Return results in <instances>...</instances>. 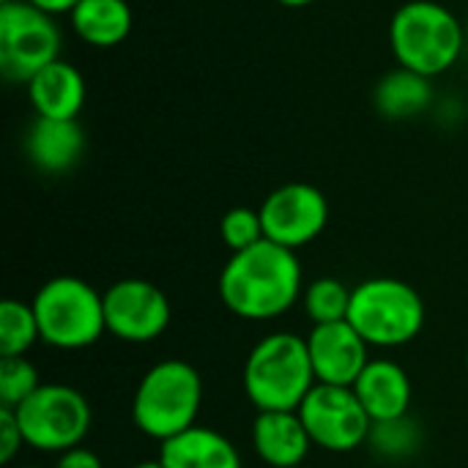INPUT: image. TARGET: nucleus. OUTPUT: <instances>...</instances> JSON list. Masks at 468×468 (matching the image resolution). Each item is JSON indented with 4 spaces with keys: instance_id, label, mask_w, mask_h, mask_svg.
<instances>
[{
    "instance_id": "f257e3e1",
    "label": "nucleus",
    "mask_w": 468,
    "mask_h": 468,
    "mask_svg": "<svg viewBox=\"0 0 468 468\" xmlns=\"http://www.w3.org/2000/svg\"><path fill=\"white\" fill-rule=\"evenodd\" d=\"M302 296V263L296 250L269 239L250 250L230 252L219 271L222 304L244 321H271L285 315Z\"/></svg>"
},
{
    "instance_id": "f03ea898",
    "label": "nucleus",
    "mask_w": 468,
    "mask_h": 468,
    "mask_svg": "<svg viewBox=\"0 0 468 468\" xmlns=\"http://www.w3.org/2000/svg\"><path fill=\"white\" fill-rule=\"evenodd\" d=\"M466 41V22L436 0H409L389 22V47L398 66L431 80L458 63Z\"/></svg>"
},
{
    "instance_id": "7ed1b4c3",
    "label": "nucleus",
    "mask_w": 468,
    "mask_h": 468,
    "mask_svg": "<svg viewBox=\"0 0 468 468\" xmlns=\"http://www.w3.org/2000/svg\"><path fill=\"white\" fill-rule=\"evenodd\" d=\"M244 392L258 411H299L302 400L318 384L307 337L274 332L255 343L244 362Z\"/></svg>"
},
{
    "instance_id": "20e7f679",
    "label": "nucleus",
    "mask_w": 468,
    "mask_h": 468,
    "mask_svg": "<svg viewBox=\"0 0 468 468\" xmlns=\"http://www.w3.org/2000/svg\"><path fill=\"white\" fill-rule=\"evenodd\" d=\"M203 406V378L184 359H162L145 370L132 398V420L140 433L167 441L197 425Z\"/></svg>"
},
{
    "instance_id": "39448f33",
    "label": "nucleus",
    "mask_w": 468,
    "mask_h": 468,
    "mask_svg": "<svg viewBox=\"0 0 468 468\" xmlns=\"http://www.w3.org/2000/svg\"><path fill=\"white\" fill-rule=\"evenodd\" d=\"M346 321L370 348H400L420 337L425 326V302L403 280L373 277L351 291Z\"/></svg>"
},
{
    "instance_id": "423d86ee",
    "label": "nucleus",
    "mask_w": 468,
    "mask_h": 468,
    "mask_svg": "<svg viewBox=\"0 0 468 468\" xmlns=\"http://www.w3.org/2000/svg\"><path fill=\"white\" fill-rule=\"evenodd\" d=\"M41 340L58 351H82L104 332V293L80 277H52L33 296Z\"/></svg>"
},
{
    "instance_id": "0eeeda50",
    "label": "nucleus",
    "mask_w": 468,
    "mask_h": 468,
    "mask_svg": "<svg viewBox=\"0 0 468 468\" xmlns=\"http://www.w3.org/2000/svg\"><path fill=\"white\" fill-rule=\"evenodd\" d=\"M25 436V447L36 452H66L85 441L90 431V403L66 384H41L25 403L14 409Z\"/></svg>"
},
{
    "instance_id": "6e6552de",
    "label": "nucleus",
    "mask_w": 468,
    "mask_h": 468,
    "mask_svg": "<svg viewBox=\"0 0 468 468\" xmlns=\"http://www.w3.org/2000/svg\"><path fill=\"white\" fill-rule=\"evenodd\" d=\"M60 30L52 14L27 0L0 3V71L11 82H27L58 60Z\"/></svg>"
},
{
    "instance_id": "1a4fd4ad",
    "label": "nucleus",
    "mask_w": 468,
    "mask_h": 468,
    "mask_svg": "<svg viewBox=\"0 0 468 468\" xmlns=\"http://www.w3.org/2000/svg\"><path fill=\"white\" fill-rule=\"evenodd\" d=\"M299 417L307 428L313 447L326 452H354L367 444L373 420L359 403L354 387L315 384L299 406Z\"/></svg>"
},
{
    "instance_id": "9d476101",
    "label": "nucleus",
    "mask_w": 468,
    "mask_h": 468,
    "mask_svg": "<svg viewBox=\"0 0 468 468\" xmlns=\"http://www.w3.org/2000/svg\"><path fill=\"white\" fill-rule=\"evenodd\" d=\"M170 318L167 293L148 280H118L104 291V324L121 343H154L165 335Z\"/></svg>"
},
{
    "instance_id": "9b49d317",
    "label": "nucleus",
    "mask_w": 468,
    "mask_h": 468,
    "mask_svg": "<svg viewBox=\"0 0 468 468\" xmlns=\"http://www.w3.org/2000/svg\"><path fill=\"white\" fill-rule=\"evenodd\" d=\"M258 211L266 239L288 250L307 247L324 233L329 222V203L324 192L302 181L277 186Z\"/></svg>"
},
{
    "instance_id": "f8f14e48",
    "label": "nucleus",
    "mask_w": 468,
    "mask_h": 468,
    "mask_svg": "<svg viewBox=\"0 0 468 468\" xmlns=\"http://www.w3.org/2000/svg\"><path fill=\"white\" fill-rule=\"evenodd\" d=\"M307 348L318 384L354 387L370 362V346L348 321L313 326L307 335Z\"/></svg>"
},
{
    "instance_id": "ddd939ff",
    "label": "nucleus",
    "mask_w": 468,
    "mask_h": 468,
    "mask_svg": "<svg viewBox=\"0 0 468 468\" xmlns=\"http://www.w3.org/2000/svg\"><path fill=\"white\" fill-rule=\"evenodd\" d=\"M252 450L271 468L304 466L313 441L299 411H258L252 422Z\"/></svg>"
},
{
    "instance_id": "4468645a",
    "label": "nucleus",
    "mask_w": 468,
    "mask_h": 468,
    "mask_svg": "<svg viewBox=\"0 0 468 468\" xmlns=\"http://www.w3.org/2000/svg\"><path fill=\"white\" fill-rule=\"evenodd\" d=\"M359 403L373 422L406 417L411 409V378L392 359H370L354 384Z\"/></svg>"
},
{
    "instance_id": "2eb2a0df",
    "label": "nucleus",
    "mask_w": 468,
    "mask_h": 468,
    "mask_svg": "<svg viewBox=\"0 0 468 468\" xmlns=\"http://www.w3.org/2000/svg\"><path fill=\"white\" fill-rule=\"evenodd\" d=\"M25 151L36 170L47 176H60L80 162L85 151V132L77 118H36L27 132Z\"/></svg>"
},
{
    "instance_id": "dca6fc26",
    "label": "nucleus",
    "mask_w": 468,
    "mask_h": 468,
    "mask_svg": "<svg viewBox=\"0 0 468 468\" xmlns=\"http://www.w3.org/2000/svg\"><path fill=\"white\" fill-rule=\"evenodd\" d=\"M25 85H27V99L36 110V118L71 121L80 115L85 104L82 74L60 58L44 66L38 74H33Z\"/></svg>"
},
{
    "instance_id": "f3484780",
    "label": "nucleus",
    "mask_w": 468,
    "mask_h": 468,
    "mask_svg": "<svg viewBox=\"0 0 468 468\" xmlns=\"http://www.w3.org/2000/svg\"><path fill=\"white\" fill-rule=\"evenodd\" d=\"M159 461L165 468H241L236 444L219 431L203 425L162 441Z\"/></svg>"
},
{
    "instance_id": "a211bd4d",
    "label": "nucleus",
    "mask_w": 468,
    "mask_h": 468,
    "mask_svg": "<svg viewBox=\"0 0 468 468\" xmlns=\"http://www.w3.org/2000/svg\"><path fill=\"white\" fill-rule=\"evenodd\" d=\"M69 16L77 38L99 49L118 47L132 33V5L126 0H80Z\"/></svg>"
},
{
    "instance_id": "6ab92c4d",
    "label": "nucleus",
    "mask_w": 468,
    "mask_h": 468,
    "mask_svg": "<svg viewBox=\"0 0 468 468\" xmlns=\"http://www.w3.org/2000/svg\"><path fill=\"white\" fill-rule=\"evenodd\" d=\"M373 101H376L378 112L387 118H395V121L414 118V115L425 112L433 101L431 77H422L417 71L398 66L395 71L381 77V82L376 85Z\"/></svg>"
},
{
    "instance_id": "aec40b11",
    "label": "nucleus",
    "mask_w": 468,
    "mask_h": 468,
    "mask_svg": "<svg viewBox=\"0 0 468 468\" xmlns=\"http://www.w3.org/2000/svg\"><path fill=\"white\" fill-rule=\"evenodd\" d=\"M422 428L417 420L398 417V420H384V422H373L370 425V436H367V447L373 450V455H378L381 461H409L422 450Z\"/></svg>"
},
{
    "instance_id": "412c9836",
    "label": "nucleus",
    "mask_w": 468,
    "mask_h": 468,
    "mask_svg": "<svg viewBox=\"0 0 468 468\" xmlns=\"http://www.w3.org/2000/svg\"><path fill=\"white\" fill-rule=\"evenodd\" d=\"M41 340L33 304L5 299L0 304V356H25Z\"/></svg>"
},
{
    "instance_id": "4be33fe9",
    "label": "nucleus",
    "mask_w": 468,
    "mask_h": 468,
    "mask_svg": "<svg viewBox=\"0 0 468 468\" xmlns=\"http://www.w3.org/2000/svg\"><path fill=\"white\" fill-rule=\"evenodd\" d=\"M351 291L354 288L343 285L335 277H321V280L310 282L304 291V310H307L313 326L346 321L348 310H351Z\"/></svg>"
},
{
    "instance_id": "5701e85b",
    "label": "nucleus",
    "mask_w": 468,
    "mask_h": 468,
    "mask_svg": "<svg viewBox=\"0 0 468 468\" xmlns=\"http://www.w3.org/2000/svg\"><path fill=\"white\" fill-rule=\"evenodd\" d=\"M41 387L38 370L25 356H0V409H16Z\"/></svg>"
},
{
    "instance_id": "b1692460",
    "label": "nucleus",
    "mask_w": 468,
    "mask_h": 468,
    "mask_svg": "<svg viewBox=\"0 0 468 468\" xmlns=\"http://www.w3.org/2000/svg\"><path fill=\"white\" fill-rule=\"evenodd\" d=\"M219 236H222V241H225V247H228L230 252H241V250L255 247L258 241L266 239L261 211L247 208V206L230 208V211L222 217V222H219Z\"/></svg>"
},
{
    "instance_id": "393cba45",
    "label": "nucleus",
    "mask_w": 468,
    "mask_h": 468,
    "mask_svg": "<svg viewBox=\"0 0 468 468\" xmlns=\"http://www.w3.org/2000/svg\"><path fill=\"white\" fill-rule=\"evenodd\" d=\"M22 447H25V436L14 409H0V463L8 466Z\"/></svg>"
},
{
    "instance_id": "a878e982",
    "label": "nucleus",
    "mask_w": 468,
    "mask_h": 468,
    "mask_svg": "<svg viewBox=\"0 0 468 468\" xmlns=\"http://www.w3.org/2000/svg\"><path fill=\"white\" fill-rule=\"evenodd\" d=\"M55 468H104V466H101V461H99V455H96V452H90L88 447H82V444H80V447H74V450L60 452Z\"/></svg>"
},
{
    "instance_id": "bb28decb",
    "label": "nucleus",
    "mask_w": 468,
    "mask_h": 468,
    "mask_svg": "<svg viewBox=\"0 0 468 468\" xmlns=\"http://www.w3.org/2000/svg\"><path fill=\"white\" fill-rule=\"evenodd\" d=\"M27 3L55 16V14H71L80 0H27Z\"/></svg>"
},
{
    "instance_id": "cd10ccee",
    "label": "nucleus",
    "mask_w": 468,
    "mask_h": 468,
    "mask_svg": "<svg viewBox=\"0 0 468 468\" xmlns=\"http://www.w3.org/2000/svg\"><path fill=\"white\" fill-rule=\"evenodd\" d=\"M277 3H282V5H288V8H304V5H310L313 0H277Z\"/></svg>"
},
{
    "instance_id": "c85d7f7f",
    "label": "nucleus",
    "mask_w": 468,
    "mask_h": 468,
    "mask_svg": "<svg viewBox=\"0 0 468 468\" xmlns=\"http://www.w3.org/2000/svg\"><path fill=\"white\" fill-rule=\"evenodd\" d=\"M132 468H165V466H162V461L156 458V461H143V463H134Z\"/></svg>"
},
{
    "instance_id": "c756f323",
    "label": "nucleus",
    "mask_w": 468,
    "mask_h": 468,
    "mask_svg": "<svg viewBox=\"0 0 468 468\" xmlns=\"http://www.w3.org/2000/svg\"><path fill=\"white\" fill-rule=\"evenodd\" d=\"M466 38H468V16H466Z\"/></svg>"
},
{
    "instance_id": "7c9ffc66",
    "label": "nucleus",
    "mask_w": 468,
    "mask_h": 468,
    "mask_svg": "<svg viewBox=\"0 0 468 468\" xmlns=\"http://www.w3.org/2000/svg\"><path fill=\"white\" fill-rule=\"evenodd\" d=\"M22 468H41V466H22Z\"/></svg>"
},
{
    "instance_id": "2f4dec72",
    "label": "nucleus",
    "mask_w": 468,
    "mask_h": 468,
    "mask_svg": "<svg viewBox=\"0 0 468 468\" xmlns=\"http://www.w3.org/2000/svg\"><path fill=\"white\" fill-rule=\"evenodd\" d=\"M466 370H468V351H466Z\"/></svg>"
},
{
    "instance_id": "473e14b6",
    "label": "nucleus",
    "mask_w": 468,
    "mask_h": 468,
    "mask_svg": "<svg viewBox=\"0 0 468 468\" xmlns=\"http://www.w3.org/2000/svg\"><path fill=\"white\" fill-rule=\"evenodd\" d=\"M0 3H8V0H0Z\"/></svg>"
},
{
    "instance_id": "72a5a7b5",
    "label": "nucleus",
    "mask_w": 468,
    "mask_h": 468,
    "mask_svg": "<svg viewBox=\"0 0 468 468\" xmlns=\"http://www.w3.org/2000/svg\"><path fill=\"white\" fill-rule=\"evenodd\" d=\"M296 468H304V466H296Z\"/></svg>"
}]
</instances>
